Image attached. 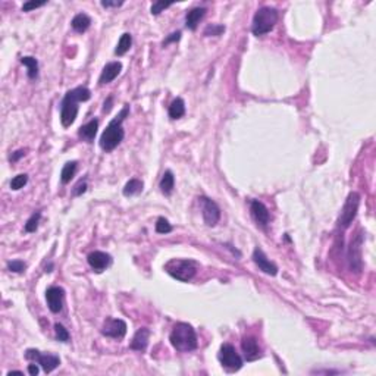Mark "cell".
<instances>
[{"mask_svg":"<svg viewBox=\"0 0 376 376\" xmlns=\"http://www.w3.org/2000/svg\"><path fill=\"white\" fill-rule=\"evenodd\" d=\"M92 98V92L87 87H75L65 94L61 104V122L65 128L71 126L78 116V103Z\"/></svg>","mask_w":376,"mask_h":376,"instance_id":"cell-1","label":"cell"},{"mask_svg":"<svg viewBox=\"0 0 376 376\" xmlns=\"http://www.w3.org/2000/svg\"><path fill=\"white\" fill-rule=\"evenodd\" d=\"M129 115V104H125L122 107V110L109 122V125L106 126V129L103 131L101 137H100V147L104 152H112L115 150L121 141L125 137L124 128H122V122L125 121V118Z\"/></svg>","mask_w":376,"mask_h":376,"instance_id":"cell-2","label":"cell"},{"mask_svg":"<svg viewBox=\"0 0 376 376\" xmlns=\"http://www.w3.org/2000/svg\"><path fill=\"white\" fill-rule=\"evenodd\" d=\"M169 341H171L172 347L181 353L192 351L198 345L197 334H195L194 328L189 323H184V322H180L174 326V329L169 335Z\"/></svg>","mask_w":376,"mask_h":376,"instance_id":"cell-3","label":"cell"},{"mask_svg":"<svg viewBox=\"0 0 376 376\" xmlns=\"http://www.w3.org/2000/svg\"><path fill=\"white\" fill-rule=\"evenodd\" d=\"M277 22H278V10L269 6H263L257 9V12L253 16L251 32L257 37L265 35L275 28Z\"/></svg>","mask_w":376,"mask_h":376,"instance_id":"cell-4","label":"cell"},{"mask_svg":"<svg viewBox=\"0 0 376 376\" xmlns=\"http://www.w3.org/2000/svg\"><path fill=\"white\" fill-rule=\"evenodd\" d=\"M165 271L181 282L191 281L197 272V263L188 259H172L165 265Z\"/></svg>","mask_w":376,"mask_h":376,"instance_id":"cell-5","label":"cell"},{"mask_svg":"<svg viewBox=\"0 0 376 376\" xmlns=\"http://www.w3.org/2000/svg\"><path fill=\"white\" fill-rule=\"evenodd\" d=\"M360 200H362V197H360L359 192L353 191V192L348 194V197H347V200H345V203L341 209V213L338 216V222H337L338 229H347L353 223V220L356 219L357 212H359Z\"/></svg>","mask_w":376,"mask_h":376,"instance_id":"cell-6","label":"cell"},{"mask_svg":"<svg viewBox=\"0 0 376 376\" xmlns=\"http://www.w3.org/2000/svg\"><path fill=\"white\" fill-rule=\"evenodd\" d=\"M363 238L365 234L362 229L357 231V234L353 237L348 251H347V260H348V268L354 274H360L363 271V257H362V246H363Z\"/></svg>","mask_w":376,"mask_h":376,"instance_id":"cell-7","label":"cell"},{"mask_svg":"<svg viewBox=\"0 0 376 376\" xmlns=\"http://www.w3.org/2000/svg\"><path fill=\"white\" fill-rule=\"evenodd\" d=\"M218 359L222 365V368H225L228 372H237L243 368V359L241 356L237 353L235 347L231 344H222Z\"/></svg>","mask_w":376,"mask_h":376,"instance_id":"cell-8","label":"cell"},{"mask_svg":"<svg viewBox=\"0 0 376 376\" xmlns=\"http://www.w3.org/2000/svg\"><path fill=\"white\" fill-rule=\"evenodd\" d=\"M25 359L27 360H30V362H35V363H38L41 368H43V371L46 372V374H50V372H53L56 368H59V365H61V359L58 357V356H55V354H43V353H40L38 350H34V348H28L27 351H25Z\"/></svg>","mask_w":376,"mask_h":376,"instance_id":"cell-9","label":"cell"},{"mask_svg":"<svg viewBox=\"0 0 376 376\" xmlns=\"http://www.w3.org/2000/svg\"><path fill=\"white\" fill-rule=\"evenodd\" d=\"M198 200L201 203V215H203L204 223L207 226H215L220 219L219 206L213 200H210L209 197H200Z\"/></svg>","mask_w":376,"mask_h":376,"instance_id":"cell-10","label":"cell"},{"mask_svg":"<svg viewBox=\"0 0 376 376\" xmlns=\"http://www.w3.org/2000/svg\"><path fill=\"white\" fill-rule=\"evenodd\" d=\"M101 334L107 338L122 340L126 335V323L122 319L109 317V319L104 320V323L101 326Z\"/></svg>","mask_w":376,"mask_h":376,"instance_id":"cell-11","label":"cell"},{"mask_svg":"<svg viewBox=\"0 0 376 376\" xmlns=\"http://www.w3.org/2000/svg\"><path fill=\"white\" fill-rule=\"evenodd\" d=\"M63 298H65V289L62 286H49L46 291V300L47 306L52 313H59L63 307Z\"/></svg>","mask_w":376,"mask_h":376,"instance_id":"cell-12","label":"cell"},{"mask_svg":"<svg viewBox=\"0 0 376 376\" xmlns=\"http://www.w3.org/2000/svg\"><path fill=\"white\" fill-rule=\"evenodd\" d=\"M250 213H251V218L254 219V222L257 225H260L262 228H266L269 220H271V213H269V209L259 200H253L251 204H250Z\"/></svg>","mask_w":376,"mask_h":376,"instance_id":"cell-13","label":"cell"},{"mask_svg":"<svg viewBox=\"0 0 376 376\" xmlns=\"http://www.w3.org/2000/svg\"><path fill=\"white\" fill-rule=\"evenodd\" d=\"M253 262L257 265V268L262 272H265V274H268L271 277H275L278 274V266L274 262H271L268 259V256L263 253V250L259 249V247H256L254 251H253Z\"/></svg>","mask_w":376,"mask_h":376,"instance_id":"cell-14","label":"cell"},{"mask_svg":"<svg viewBox=\"0 0 376 376\" xmlns=\"http://www.w3.org/2000/svg\"><path fill=\"white\" fill-rule=\"evenodd\" d=\"M241 348L247 362H254L262 357V348L254 337H244L241 341Z\"/></svg>","mask_w":376,"mask_h":376,"instance_id":"cell-15","label":"cell"},{"mask_svg":"<svg viewBox=\"0 0 376 376\" xmlns=\"http://www.w3.org/2000/svg\"><path fill=\"white\" fill-rule=\"evenodd\" d=\"M87 262H89L90 268L93 269L94 272L100 274V272H103L106 268L110 266L112 257H110V254H107V253H104V251H92V253L87 256Z\"/></svg>","mask_w":376,"mask_h":376,"instance_id":"cell-16","label":"cell"},{"mask_svg":"<svg viewBox=\"0 0 376 376\" xmlns=\"http://www.w3.org/2000/svg\"><path fill=\"white\" fill-rule=\"evenodd\" d=\"M122 71V63L121 62H109L101 74H100V78H98V86H106L109 83H112Z\"/></svg>","mask_w":376,"mask_h":376,"instance_id":"cell-17","label":"cell"},{"mask_svg":"<svg viewBox=\"0 0 376 376\" xmlns=\"http://www.w3.org/2000/svg\"><path fill=\"white\" fill-rule=\"evenodd\" d=\"M149 338H150V331L147 328H141L135 332L129 347L135 351H144L149 345Z\"/></svg>","mask_w":376,"mask_h":376,"instance_id":"cell-18","label":"cell"},{"mask_svg":"<svg viewBox=\"0 0 376 376\" xmlns=\"http://www.w3.org/2000/svg\"><path fill=\"white\" fill-rule=\"evenodd\" d=\"M204 15H206V7H194V9L188 10L187 15H186V27L188 30L194 31L198 27V24Z\"/></svg>","mask_w":376,"mask_h":376,"instance_id":"cell-19","label":"cell"},{"mask_svg":"<svg viewBox=\"0 0 376 376\" xmlns=\"http://www.w3.org/2000/svg\"><path fill=\"white\" fill-rule=\"evenodd\" d=\"M97 129H98V121L97 119H92L90 122H87L86 125H83L78 131L80 137L84 138L86 141L92 143L97 134Z\"/></svg>","mask_w":376,"mask_h":376,"instance_id":"cell-20","label":"cell"},{"mask_svg":"<svg viewBox=\"0 0 376 376\" xmlns=\"http://www.w3.org/2000/svg\"><path fill=\"white\" fill-rule=\"evenodd\" d=\"M71 25L77 32H86L92 25V18L87 13H78L71 21Z\"/></svg>","mask_w":376,"mask_h":376,"instance_id":"cell-21","label":"cell"},{"mask_svg":"<svg viewBox=\"0 0 376 376\" xmlns=\"http://www.w3.org/2000/svg\"><path fill=\"white\" fill-rule=\"evenodd\" d=\"M21 63L27 68V74L30 80H35L38 77V62L32 56H24L21 58Z\"/></svg>","mask_w":376,"mask_h":376,"instance_id":"cell-22","label":"cell"},{"mask_svg":"<svg viewBox=\"0 0 376 376\" xmlns=\"http://www.w3.org/2000/svg\"><path fill=\"white\" fill-rule=\"evenodd\" d=\"M168 113H169V118H171V119H180V118H183V116L186 115V103H184V100H183L181 97L175 98V100L171 103Z\"/></svg>","mask_w":376,"mask_h":376,"instance_id":"cell-23","label":"cell"},{"mask_svg":"<svg viewBox=\"0 0 376 376\" xmlns=\"http://www.w3.org/2000/svg\"><path fill=\"white\" fill-rule=\"evenodd\" d=\"M159 187H160V191H162L165 195H169V194L174 191V187H175V177H174V174H172L171 171H166V172L163 174Z\"/></svg>","mask_w":376,"mask_h":376,"instance_id":"cell-24","label":"cell"},{"mask_svg":"<svg viewBox=\"0 0 376 376\" xmlns=\"http://www.w3.org/2000/svg\"><path fill=\"white\" fill-rule=\"evenodd\" d=\"M131 46H132V35L129 32H125V34L121 35V38L118 41V46L115 49V53L118 56H124L131 49Z\"/></svg>","mask_w":376,"mask_h":376,"instance_id":"cell-25","label":"cell"},{"mask_svg":"<svg viewBox=\"0 0 376 376\" xmlns=\"http://www.w3.org/2000/svg\"><path fill=\"white\" fill-rule=\"evenodd\" d=\"M143 187H144L143 181H140V180H137V178H132V180H129V181L125 184L122 192H124L125 197L137 195V194H140V192L143 191Z\"/></svg>","mask_w":376,"mask_h":376,"instance_id":"cell-26","label":"cell"},{"mask_svg":"<svg viewBox=\"0 0 376 376\" xmlns=\"http://www.w3.org/2000/svg\"><path fill=\"white\" fill-rule=\"evenodd\" d=\"M75 172H77V162H75V160L66 162L65 166L62 168V172H61V181H62V184L71 183V180L74 178Z\"/></svg>","mask_w":376,"mask_h":376,"instance_id":"cell-27","label":"cell"},{"mask_svg":"<svg viewBox=\"0 0 376 376\" xmlns=\"http://www.w3.org/2000/svg\"><path fill=\"white\" fill-rule=\"evenodd\" d=\"M40 219H41V213L40 212H34L31 215V218L27 220L25 223V231L27 232H35L37 228H38V223H40Z\"/></svg>","mask_w":376,"mask_h":376,"instance_id":"cell-28","label":"cell"},{"mask_svg":"<svg viewBox=\"0 0 376 376\" xmlns=\"http://www.w3.org/2000/svg\"><path fill=\"white\" fill-rule=\"evenodd\" d=\"M222 32H225V27L219 25V24L207 25L206 30H204V35L206 37H219V35H222Z\"/></svg>","mask_w":376,"mask_h":376,"instance_id":"cell-29","label":"cell"},{"mask_svg":"<svg viewBox=\"0 0 376 376\" xmlns=\"http://www.w3.org/2000/svg\"><path fill=\"white\" fill-rule=\"evenodd\" d=\"M171 231H172V225L169 223V220L165 218H159L156 222V232L157 234H169Z\"/></svg>","mask_w":376,"mask_h":376,"instance_id":"cell-30","label":"cell"},{"mask_svg":"<svg viewBox=\"0 0 376 376\" xmlns=\"http://www.w3.org/2000/svg\"><path fill=\"white\" fill-rule=\"evenodd\" d=\"M55 334H56L58 341H61V343H68L69 341V332H68V329L63 325L56 323L55 325Z\"/></svg>","mask_w":376,"mask_h":376,"instance_id":"cell-31","label":"cell"},{"mask_svg":"<svg viewBox=\"0 0 376 376\" xmlns=\"http://www.w3.org/2000/svg\"><path fill=\"white\" fill-rule=\"evenodd\" d=\"M28 183V175L27 174H19V175H16L12 181H10V188L12 189H21V188H24V186Z\"/></svg>","mask_w":376,"mask_h":376,"instance_id":"cell-32","label":"cell"},{"mask_svg":"<svg viewBox=\"0 0 376 376\" xmlns=\"http://www.w3.org/2000/svg\"><path fill=\"white\" fill-rule=\"evenodd\" d=\"M7 269L15 274H22V272H25L27 265L22 260H10V262H7Z\"/></svg>","mask_w":376,"mask_h":376,"instance_id":"cell-33","label":"cell"},{"mask_svg":"<svg viewBox=\"0 0 376 376\" xmlns=\"http://www.w3.org/2000/svg\"><path fill=\"white\" fill-rule=\"evenodd\" d=\"M169 6H172V3H165V1H155L150 7L152 15H159L160 12H163L165 9H168Z\"/></svg>","mask_w":376,"mask_h":376,"instance_id":"cell-34","label":"cell"},{"mask_svg":"<svg viewBox=\"0 0 376 376\" xmlns=\"http://www.w3.org/2000/svg\"><path fill=\"white\" fill-rule=\"evenodd\" d=\"M87 191V180H81L74 189H72V195H75V197H78V195H81V194H84Z\"/></svg>","mask_w":376,"mask_h":376,"instance_id":"cell-35","label":"cell"},{"mask_svg":"<svg viewBox=\"0 0 376 376\" xmlns=\"http://www.w3.org/2000/svg\"><path fill=\"white\" fill-rule=\"evenodd\" d=\"M46 3H47V1H27V3H24L22 10H24V12H30V10H32V9H37V7L44 6Z\"/></svg>","mask_w":376,"mask_h":376,"instance_id":"cell-36","label":"cell"},{"mask_svg":"<svg viewBox=\"0 0 376 376\" xmlns=\"http://www.w3.org/2000/svg\"><path fill=\"white\" fill-rule=\"evenodd\" d=\"M181 38V31H177V32H172L169 37H166V40L163 41V46L169 44V43H174V41H178Z\"/></svg>","mask_w":376,"mask_h":376,"instance_id":"cell-37","label":"cell"},{"mask_svg":"<svg viewBox=\"0 0 376 376\" xmlns=\"http://www.w3.org/2000/svg\"><path fill=\"white\" fill-rule=\"evenodd\" d=\"M124 4V1L121 0V1H112V0H103L101 1V6L103 7H119V6H122Z\"/></svg>","mask_w":376,"mask_h":376,"instance_id":"cell-38","label":"cell"},{"mask_svg":"<svg viewBox=\"0 0 376 376\" xmlns=\"http://www.w3.org/2000/svg\"><path fill=\"white\" fill-rule=\"evenodd\" d=\"M22 156H25V150L21 149V150H16V152L9 157V160H10V162H18Z\"/></svg>","mask_w":376,"mask_h":376,"instance_id":"cell-39","label":"cell"},{"mask_svg":"<svg viewBox=\"0 0 376 376\" xmlns=\"http://www.w3.org/2000/svg\"><path fill=\"white\" fill-rule=\"evenodd\" d=\"M38 365V363H37ZM37 365H28V374L31 376L38 375V366Z\"/></svg>","mask_w":376,"mask_h":376,"instance_id":"cell-40","label":"cell"},{"mask_svg":"<svg viewBox=\"0 0 376 376\" xmlns=\"http://www.w3.org/2000/svg\"><path fill=\"white\" fill-rule=\"evenodd\" d=\"M110 109H112V97H109V98L104 101V106H103V112H106V113H107Z\"/></svg>","mask_w":376,"mask_h":376,"instance_id":"cell-41","label":"cell"}]
</instances>
